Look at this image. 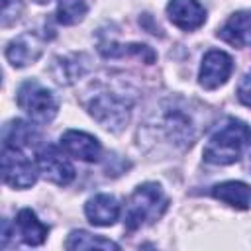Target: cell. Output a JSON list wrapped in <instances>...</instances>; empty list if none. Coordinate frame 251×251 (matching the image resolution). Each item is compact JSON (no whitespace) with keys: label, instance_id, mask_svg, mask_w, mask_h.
<instances>
[{"label":"cell","instance_id":"6da1fadb","mask_svg":"<svg viewBox=\"0 0 251 251\" xmlns=\"http://www.w3.org/2000/svg\"><path fill=\"white\" fill-rule=\"evenodd\" d=\"M251 145V127L237 120L227 118L208 139L202 157L210 165H233L241 159L243 151Z\"/></svg>","mask_w":251,"mask_h":251},{"label":"cell","instance_id":"7a4b0ae2","mask_svg":"<svg viewBox=\"0 0 251 251\" xmlns=\"http://www.w3.org/2000/svg\"><path fill=\"white\" fill-rule=\"evenodd\" d=\"M167 206H169V198L165 196L161 184L143 182L135 186L126 206V218H124L126 229L135 231L143 226L157 222L165 214Z\"/></svg>","mask_w":251,"mask_h":251},{"label":"cell","instance_id":"3957f363","mask_svg":"<svg viewBox=\"0 0 251 251\" xmlns=\"http://www.w3.org/2000/svg\"><path fill=\"white\" fill-rule=\"evenodd\" d=\"M159 131L175 145L188 147L198 135V126L186 106L176 100H169L159 112Z\"/></svg>","mask_w":251,"mask_h":251},{"label":"cell","instance_id":"277c9868","mask_svg":"<svg viewBox=\"0 0 251 251\" xmlns=\"http://www.w3.org/2000/svg\"><path fill=\"white\" fill-rule=\"evenodd\" d=\"M16 102L35 124H49L59 112V102L53 92L33 78L20 84Z\"/></svg>","mask_w":251,"mask_h":251},{"label":"cell","instance_id":"5b68a950","mask_svg":"<svg viewBox=\"0 0 251 251\" xmlns=\"http://www.w3.org/2000/svg\"><path fill=\"white\" fill-rule=\"evenodd\" d=\"M86 110L102 127L118 133L129 124L131 102L118 96L116 92H100L90 98Z\"/></svg>","mask_w":251,"mask_h":251},{"label":"cell","instance_id":"8992f818","mask_svg":"<svg viewBox=\"0 0 251 251\" xmlns=\"http://www.w3.org/2000/svg\"><path fill=\"white\" fill-rule=\"evenodd\" d=\"M37 163H33L25 149L2 145V178L8 186L18 190L31 188L37 180Z\"/></svg>","mask_w":251,"mask_h":251},{"label":"cell","instance_id":"52a82bcc","mask_svg":"<svg viewBox=\"0 0 251 251\" xmlns=\"http://www.w3.org/2000/svg\"><path fill=\"white\" fill-rule=\"evenodd\" d=\"M233 73V59L220 49H210L200 63L198 82L206 90H216L227 82Z\"/></svg>","mask_w":251,"mask_h":251},{"label":"cell","instance_id":"ba28073f","mask_svg":"<svg viewBox=\"0 0 251 251\" xmlns=\"http://www.w3.org/2000/svg\"><path fill=\"white\" fill-rule=\"evenodd\" d=\"M37 169L45 180L59 186H67L75 178V167L55 145H45L37 151Z\"/></svg>","mask_w":251,"mask_h":251},{"label":"cell","instance_id":"9c48e42d","mask_svg":"<svg viewBox=\"0 0 251 251\" xmlns=\"http://www.w3.org/2000/svg\"><path fill=\"white\" fill-rule=\"evenodd\" d=\"M45 39L35 31H24L8 41L6 45V59L12 67L24 69L31 63H35L43 53Z\"/></svg>","mask_w":251,"mask_h":251},{"label":"cell","instance_id":"30bf717a","mask_svg":"<svg viewBox=\"0 0 251 251\" xmlns=\"http://www.w3.org/2000/svg\"><path fill=\"white\" fill-rule=\"evenodd\" d=\"M59 145H61V149L67 155H71L75 159H80L84 163H96L102 157V145H100V141L94 135L86 133V131L67 129L61 135Z\"/></svg>","mask_w":251,"mask_h":251},{"label":"cell","instance_id":"8fae6325","mask_svg":"<svg viewBox=\"0 0 251 251\" xmlns=\"http://www.w3.org/2000/svg\"><path fill=\"white\" fill-rule=\"evenodd\" d=\"M167 16L182 31H194L206 22V10L198 0H171L167 4Z\"/></svg>","mask_w":251,"mask_h":251},{"label":"cell","instance_id":"7c38bea8","mask_svg":"<svg viewBox=\"0 0 251 251\" xmlns=\"http://www.w3.org/2000/svg\"><path fill=\"white\" fill-rule=\"evenodd\" d=\"M120 212H122V206L118 198L112 194H96L88 198V202L84 204V214L88 222L98 227L114 226L116 220L120 218Z\"/></svg>","mask_w":251,"mask_h":251},{"label":"cell","instance_id":"4fadbf2b","mask_svg":"<svg viewBox=\"0 0 251 251\" xmlns=\"http://www.w3.org/2000/svg\"><path fill=\"white\" fill-rule=\"evenodd\" d=\"M220 39L233 47L251 45V10H239L231 14L216 33Z\"/></svg>","mask_w":251,"mask_h":251},{"label":"cell","instance_id":"5bb4252c","mask_svg":"<svg viewBox=\"0 0 251 251\" xmlns=\"http://www.w3.org/2000/svg\"><path fill=\"white\" fill-rule=\"evenodd\" d=\"M88 57L84 53H73L65 57H55L51 65V75L59 84H73L88 71Z\"/></svg>","mask_w":251,"mask_h":251},{"label":"cell","instance_id":"9a60e30c","mask_svg":"<svg viewBox=\"0 0 251 251\" xmlns=\"http://www.w3.org/2000/svg\"><path fill=\"white\" fill-rule=\"evenodd\" d=\"M41 143V133L31 126L29 122L24 120H12L4 126L2 131V145L10 147H20V149H35Z\"/></svg>","mask_w":251,"mask_h":251},{"label":"cell","instance_id":"2e32d148","mask_svg":"<svg viewBox=\"0 0 251 251\" xmlns=\"http://www.w3.org/2000/svg\"><path fill=\"white\" fill-rule=\"evenodd\" d=\"M14 233H18L22 237V241L25 245L37 247L47 239L49 227L45 224H41V220H37L35 212L29 208H24L18 212L16 222H14Z\"/></svg>","mask_w":251,"mask_h":251},{"label":"cell","instance_id":"e0dca14e","mask_svg":"<svg viewBox=\"0 0 251 251\" xmlns=\"http://www.w3.org/2000/svg\"><path fill=\"white\" fill-rule=\"evenodd\" d=\"M210 194L216 200H220V202H224L235 210H247L251 206V186L243 180L218 182L212 186Z\"/></svg>","mask_w":251,"mask_h":251},{"label":"cell","instance_id":"ac0fdd59","mask_svg":"<svg viewBox=\"0 0 251 251\" xmlns=\"http://www.w3.org/2000/svg\"><path fill=\"white\" fill-rule=\"evenodd\" d=\"M100 53L106 59H122V57H135L147 65L155 63L157 53L145 43H102Z\"/></svg>","mask_w":251,"mask_h":251},{"label":"cell","instance_id":"d6986e66","mask_svg":"<svg viewBox=\"0 0 251 251\" xmlns=\"http://www.w3.org/2000/svg\"><path fill=\"white\" fill-rule=\"evenodd\" d=\"M67 249H120L118 243L102 237V235H92L84 229H75L69 233L65 241Z\"/></svg>","mask_w":251,"mask_h":251},{"label":"cell","instance_id":"ffe728a7","mask_svg":"<svg viewBox=\"0 0 251 251\" xmlns=\"http://www.w3.org/2000/svg\"><path fill=\"white\" fill-rule=\"evenodd\" d=\"M92 6V0H59L57 4V22L61 25H75L84 20Z\"/></svg>","mask_w":251,"mask_h":251},{"label":"cell","instance_id":"44dd1931","mask_svg":"<svg viewBox=\"0 0 251 251\" xmlns=\"http://www.w3.org/2000/svg\"><path fill=\"white\" fill-rule=\"evenodd\" d=\"M24 12V0H2V27H10L20 20Z\"/></svg>","mask_w":251,"mask_h":251},{"label":"cell","instance_id":"7402d4cb","mask_svg":"<svg viewBox=\"0 0 251 251\" xmlns=\"http://www.w3.org/2000/svg\"><path fill=\"white\" fill-rule=\"evenodd\" d=\"M235 94H237V100H239L243 106L251 108V71L243 75V78H241L239 84H237Z\"/></svg>","mask_w":251,"mask_h":251},{"label":"cell","instance_id":"603a6c76","mask_svg":"<svg viewBox=\"0 0 251 251\" xmlns=\"http://www.w3.org/2000/svg\"><path fill=\"white\" fill-rule=\"evenodd\" d=\"M247 167H249V171H251V151H249V155H247Z\"/></svg>","mask_w":251,"mask_h":251},{"label":"cell","instance_id":"cb8c5ba5","mask_svg":"<svg viewBox=\"0 0 251 251\" xmlns=\"http://www.w3.org/2000/svg\"><path fill=\"white\" fill-rule=\"evenodd\" d=\"M37 4H47V2H51V0H35Z\"/></svg>","mask_w":251,"mask_h":251}]
</instances>
